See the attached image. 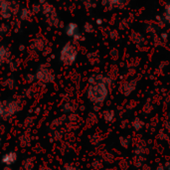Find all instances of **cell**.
I'll list each match as a JSON object with an SVG mask.
<instances>
[{"label":"cell","instance_id":"cell-1","mask_svg":"<svg viewBox=\"0 0 170 170\" xmlns=\"http://www.w3.org/2000/svg\"><path fill=\"white\" fill-rule=\"evenodd\" d=\"M111 80L104 75H93L89 78L87 98L95 106H101L109 95V86Z\"/></svg>","mask_w":170,"mask_h":170},{"label":"cell","instance_id":"cell-2","mask_svg":"<svg viewBox=\"0 0 170 170\" xmlns=\"http://www.w3.org/2000/svg\"><path fill=\"white\" fill-rule=\"evenodd\" d=\"M78 58V50L73 43H67L60 52V60L66 66H72Z\"/></svg>","mask_w":170,"mask_h":170},{"label":"cell","instance_id":"cell-3","mask_svg":"<svg viewBox=\"0 0 170 170\" xmlns=\"http://www.w3.org/2000/svg\"><path fill=\"white\" fill-rule=\"evenodd\" d=\"M21 104L17 101H9L5 103V119L12 117L20 111Z\"/></svg>","mask_w":170,"mask_h":170},{"label":"cell","instance_id":"cell-4","mask_svg":"<svg viewBox=\"0 0 170 170\" xmlns=\"http://www.w3.org/2000/svg\"><path fill=\"white\" fill-rule=\"evenodd\" d=\"M36 78L37 80L41 81L43 83H52L55 79L53 73L51 70L46 69V68L41 67L40 69H38L37 73H36Z\"/></svg>","mask_w":170,"mask_h":170},{"label":"cell","instance_id":"cell-5","mask_svg":"<svg viewBox=\"0 0 170 170\" xmlns=\"http://www.w3.org/2000/svg\"><path fill=\"white\" fill-rule=\"evenodd\" d=\"M66 34L70 38L74 39L76 41H82L81 40V39H82V34H81L79 30V26L74 22H71L67 25Z\"/></svg>","mask_w":170,"mask_h":170},{"label":"cell","instance_id":"cell-6","mask_svg":"<svg viewBox=\"0 0 170 170\" xmlns=\"http://www.w3.org/2000/svg\"><path fill=\"white\" fill-rule=\"evenodd\" d=\"M17 159H18L17 152H15V151H9V152H6L2 155L1 163L4 164L5 166H12L13 164L16 163Z\"/></svg>","mask_w":170,"mask_h":170},{"label":"cell","instance_id":"cell-7","mask_svg":"<svg viewBox=\"0 0 170 170\" xmlns=\"http://www.w3.org/2000/svg\"><path fill=\"white\" fill-rule=\"evenodd\" d=\"M136 88V82L135 81H131V82H126L121 86V93L124 96H129L133 91Z\"/></svg>","mask_w":170,"mask_h":170},{"label":"cell","instance_id":"cell-8","mask_svg":"<svg viewBox=\"0 0 170 170\" xmlns=\"http://www.w3.org/2000/svg\"><path fill=\"white\" fill-rule=\"evenodd\" d=\"M103 4L106 7H109V8H119V7L124 6V0H101Z\"/></svg>","mask_w":170,"mask_h":170},{"label":"cell","instance_id":"cell-9","mask_svg":"<svg viewBox=\"0 0 170 170\" xmlns=\"http://www.w3.org/2000/svg\"><path fill=\"white\" fill-rule=\"evenodd\" d=\"M9 58V51L6 47L0 46V65H2Z\"/></svg>","mask_w":170,"mask_h":170},{"label":"cell","instance_id":"cell-10","mask_svg":"<svg viewBox=\"0 0 170 170\" xmlns=\"http://www.w3.org/2000/svg\"><path fill=\"white\" fill-rule=\"evenodd\" d=\"M103 116H104V119L106 120V122L111 124V122L114 121V117H116V114H114V111H112V109H108V111H104Z\"/></svg>","mask_w":170,"mask_h":170},{"label":"cell","instance_id":"cell-11","mask_svg":"<svg viewBox=\"0 0 170 170\" xmlns=\"http://www.w3.org/2000/svg\"><path fill=\"white\" fill-rule=\"evenodd\" d=\"M163 20L166 23L170 24V2L167 3L164 7V12H163Z\"/></svg>","mask_w":170,"mask_h":170},{"label":"cell","instance_id":"cell-12","mask_svg":"<svg viewBox=\"0 0 170 170\" xmlns=\"http://www.w3.org/2000/svg\"><path fill=\"white\" fill-rule=\"evenodd\" d=\"M131 125L135 130H140L143 126H144V122H143L140 119H135L132 121Z\"/></svg>","mask_w":170,"mask_h":170},{"label":"cell","instance_id":"cell-13","mask_svg":"<svg viewBox=\"0 0 170 170\" xmlns=\"http://www.w3.org/2000/svg\"><path fill=\"white\" fill-rule=\"evenodd\" d=\"M0 119H5V103L0 101Z\"/></svg>","mask_w":170,"mask_h":170},{"label":"cell","instance_id":"cell-14","mask_svg":"<svg viewBox=\"0 0 170 170\" xmlns=\"http://www.w3.org/2000/svg\"><path fill=\"white\" fill-rule=\"evenodd\" d=\"M84 29H85V31H86V32H87V33H93L94 27L90 24V23H86V24H85V27H84Z\"/></svg>","mask_w":170,"mask_h":170},{"label":"cell","instance_id":"cell-15","mask_svg":"<svg viewBox=\"0 0 170 170\" xmlns=\"http://www.w3.org/2000/svg\"><path fill=\"white\" fill-rule=\"evenodd\" d=\"M64 170H79V169H78L76 166L72 165V164H67V165H65Z\"/></svg>","mask_w":170,"mask_h":170},{"label":"cell","instance_id":"cell-16","mask_svg":"<svg viewBox=\"0 0 170 170\" xmlns=\"http://www.w3.org/2000/svg\"><path fill=\"white\" fill-rule=\"evenodd\" d=\"M161 39L163 41H166L167 39H168V34H167L166 32H163V33L161 34Z\"/></svg>","mask_w":170,"mask_h":170},{"label":"cell","instance_id":"cell-17","mask_svg":"<svg viewBox=\"0 0 170 170\" xmlns=\"http://www.w3.org/2000/svg\"><path fill=\"white\" fill-rule=\"evenodd\" d=\"M3 170H12V168H11V166H5Z\"/></svg>","mask_w":170,"mask_h":170},{"label":"cell","instance_id":"cell-18","mask_svg":"<svg viewBox=\"0 0 170 170\" xmlns=\"http://www.w3.org/2000/svg\"><path fill=\"white\" fill-rule=\"evenodd\" d=\"M101 22H103L101 19H98V20H96V23H98L99 25H101Z\"/></svg>","mask_w":170,"mask_h":170},{"label":"cell","instance_id":"cell-19","mask_svg":"<svg viewBox=\"0 0 170 170\" xmlns=\"http://www.w3.org/2000/svg\"><path fill=\"white\" fill-rule=\"evenodd\" d=\"M167 170H170V164H169V166H168V169H167Z\"/></svg>","mask_w":170,"mask_h":170},{"label":"cell","instance_id":"cell-20","mask_svg":"<svg viewBox=\"0 0 170 170\" xmlns=\"http://www.w3.org/2000/svg\"><path fill=\"white\" fill-rule=\"evenodd\" d=\"M1 140H2V139H1V137H0V143H1Z\"/></svg>","mask_w":170,"mask_h":170}]
</instances>
